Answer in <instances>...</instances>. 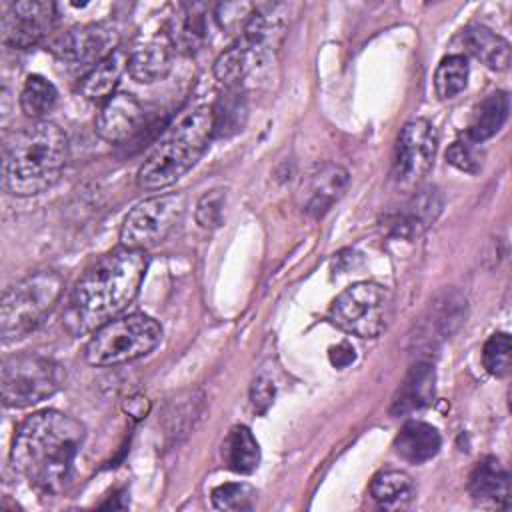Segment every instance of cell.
<instances>
[{
    "label": "cell",
    "mask_w": 512,
    "mask_h": 512,
    "mask_svg": "<svg viewBox=\"0 0 512 512\" xmlns=\"http://www.w3.org/2000/svg\"><path fill=\"white\" fill-rule=\"evenodd\" d=\"M84 436V424L70 414L60 410L34 412L16 428L10 464L38 492L60 494L72 478Z\"/></svg>",
    "instance_id": "cell-1"
},
{
    "label": "cell",
    "mask_w": 512,
    "mask_h": 512,
    "mask_svg": "<svg viewBox=\"0 0 512 512\" xmlns=\"http://www.w3.org/2000/svg\"><path fill=\"white\" fill-rule=\"evenodd\" d=\"M172 68V46L164 42H148L130 52L128 72L140 84L162 80Z\"/></svg>",
    "instance_id": "cell-23"
},
{
    "label": "cell",
    "mask_w": 512,
    "mask_h": 512,
    "mask_svg": "<svg viewBox=\"0 0 512 512\" xmlns=\"http://www.w3.org/2000/svg\"><path fill=\"white\" fill-rule=\"evenodd\" d=\"M212 116L216 138H228L244 128L248 104L240 86H228L226 92L220 94V98L212 106Z\"/></svg>",
    "instance_id": "cell-27"
},
{
    "label": "cell",
    "mask_w": 512,
    "mask_h": 512,
    "mask_svg": "<svg viewBox=\"0 0 512 512\" xmlns=\"http://www.w3.org/2000/svg\"><path fill=\"white\" fill-rule=\"evenodd\" d=\"M482 160V150L466 136L454 140L446 150V162L466 174H478L482 170Z\"/></svg>",
    "instance_id": "cell-32"
},
{
    "label": "cell",
    "mask_w": 512,
    "mask_h": 512,
    "mask_svg": "<svg viewBox=\"0 0 512 512\" xmlns=\"http://www.w3.org/2000/svg\"><path fill=\"white\" fill-rule=\"evenodd\" d=\"M120 32L112 22H90L78 24L62 34L54 44L52 52L58 60L76 68H94L98 62L118 50Z\"/></svg>",
    "instance_id": "cell-11"
},
{
    "label": "cell",
    "mask_w": 512,
    "mask_h": 512,
    "mask_svg": "<svg viewBox=\"0 0 512 512\" xmlns=\"http://www.w3.org/2000/svg\"><path fill=\"white\" fill-rule=\"evenodd\" d=\"M436 148H438L436 128L424 118L408 120L402 126L396 140V152H394V164H392L394 182L400 186L418 184L432 168Z\"/></svg>",
    "instance_id": "cell-10"
},
{
    "label": "cell",
    "mask_w": 512,
    "mask_h": 512,
    "mask_svg": "<svg viewBox=\"0 0 512 512\" xmlns=\"http://www.w3.org/2000/svg\"><path fill=\"white\" fill-rule=\"evenodd\" d=\"M162 340L160 324L146 314L112 318L86 344V362L92 366H116L150 354Z\"/></svg>",
    "instance_id": "cell-6"
},
{
    "label": "cell",
    "mask_w": 512,
    "mask_h": 512,
    "mask_svg": "<svg viewBox=\"0 0 512 512\" xmlns=\"http://www.w3.org/2000/svg\"><path fill=\"white\" fill-rule=\"evenodd\" d=\"M212 138V106L196 104L180 110L138 168V186L150 192L172 186L200 160Z\"/></svg>",
    "instance_id": "cell-4"
},
{
    "label": "cell",
    "mask_w": 512,
    "mask_h": 512,
    "mask_svg": "<svg viewBox=\"0 0 512 512\" xmlns=\"http://www.w3.org/2000/svg\"><path fill=\"white\" fill-rule=\"evenodd\" d=\"M168 44L182 52V54H194L208 42V8L204 4L192 2L182 4L176 8V12L168 20L166 28Z\"/></svg>",
    "instance_id": "cell-15"
},
{
    "label": "cell",
    "mask_w": 512,
    "mask_h": 512,
    "mask_svg": "<svg viewBox=\"0 0 512 512\" xmlns=\"http://www.w3.org/2000/svg\"><path fill=\"white\" fill-rule=\"evenodd\" d=\"M58 102V90L56 86L40 76L32 74L26 78L24 88L20 92V108L28 118H42L46 116Z\"/></svg>",
    "instance_id": "cell-28"
},
{
    "label": "cell",
    "mask_w": 512,
    "mask_h": 512,
    "mask_svg": "<svg viewBox=\"0 0 512 512\" xmlns=\"http://www.w3.org/2000/svg\"><path fill=\"white\" fill-rule=\"evenodd\" d=\"M202 402V398L194 400L192 394L186 396V398H174L168 406V412H166V422H170L168 426V432L170 434H180L194 426V418L200 416V410H198V404Z\"/></svg>",
    "instance_id": "cell-34"
},
{
    "label": "cell",
    "mask_w": 512,
    "mask_h": 512,
    "mask_svg": "<svg viewBox=\"0 0 512 512\" xmlns=\"http://www.w3.org/2000/svg\"><path fill=\"white\" fill-rule=\"evenodd\" d=\"M186 210L182 192H168L138 202L120 226V246L146 250L162 242L180 222Z\"/></svg>",
    "instance_id": "cell-9"
},
{
    "label": "cell",
    "mask_w": 512,
    "mask_h": 512,
    "mask_svg": "<svg viewBox=\"0 0 512 512\" xmlns=\"http://www.w3.org/2000/svg\"><path fill=\"white\" fill-rule=\"evenodd\" d=\"M64 290V278L54 270H38L12 284L0 304V336L14 342L38 328Z\"/></svg>",
    "instance_id": "cell-5"
},
{
    "label": "cell",
    "mask_w": 512,
    "mask_h": 512,
    "mask_svg": "<svg viewBox=\"0 0 512 512\" xmlns=\"http://www.w3.org/2000/svg\"><path fill=\"white\" fill-rule=\"evenodd\" d=\"M226 204V192L222 188H212L204 192L196 204V222L204 230H214L222 224Z\"/></svg>",
    "instance_id": "cell-33"
},
{
    "label": "cell",
    "mask_w": 512,
    "mask_h": 512,
    "mask_svg": "<svg viewBox=\"0 0 512 512\" xmlns=\"http://www.w3.org/2000/svg\"><path fill=\"white\" fill-rule=\"evenodd\" d=\"M468 490L476 502L506 508L510 502V480L506 468L494 456L482 458L470 474Z\"/></svg>",
    "instance_id": "cell-18"
},
{
    "label": "cell",
    "mask_w": 512,
    "mask_h": 512,
    "mask_svg": "<svg viewBox=\"0 0 512 512\" xmlns=\"http://www.w3.org/2000/svg\"><path fill=\"white\" fill-rule=\"evenodd\" d=\"M124 412L134 420H142L150 412V400L144 394H132L124 402Z\"/></svg>",
    "instance_id": "cell-36"
},
{
    "label": "cell",
    "mask_w": 512,
    "mask_h": 512,
    "mask_svg": "<svg viewBox=\"0 0 512 512\" xmlns=\"http://www.w3.org/2000/svg\"><path fill=\"white\" fill-rule=\"evenodd\" d=\"M510 112V100L508 94L502 90H496L488 94L474 110L470 126L466 130V138H470L476 144H482L484 140L492 138L506 122Z\"/></svg>",
    "instance_id": "cell-24"
},
{
    "label": "cell",
    "mask_w": 512,
    "mask_h": 512,
    "mask_svg": "<svg viewBox=\"0 0 512 512\" xmlns=\"http://www.w3.org/2000/svg\"><path fill=\"white\" fill-rule=\"evenodd\" d=\"M414 492V480L404 470H382L370 482V494L384 510L404 508L414 498Z\"/></svg>",
    "instance_id": "cell-25"
},
{
    "label": "cell",
    "mask_w": 512,
    "mask_h": 512,
    "mask_svg": "<svg viewBox=\"0 0 512 512\" xmlns=\"http://www.w3.org/2000/svg\"><path fill=\"white\" fill-rule=\"evenodd\" d=\"M392 316V296L376 282H356L342 290L332 306L330 320L344 332L358 338L380 336Z\"/></svg>",
    "instance_id": "cell-8"
},
{
    "label": "cell",
    "mask_w": 512,
    "mask_h": 512,
    "mask_svg": "<svg viewBox=\"0 0 512 512\" xmlns=\"http://www.w3.org/2000/svg\"><path fill=\"white\" fill-rule=\"evenodd\" d=\"M66 372L60 362L34 354L20 352L4 358L0 368L2 402L10 408L34 406L60 390Z\"/></svg>",
    "instance_id": "cell-7"
},
{
    "label": "cell",
    "mask_w": 512,
    "mask_h": 512,
    "mask_svg": "<svg viewBox=\"0 0 512 512\" xmlns=\"http://www.w3.org/2000/svg\"><path fill=\"white\" fill-rule=\"evenodd\" d=\"M68 162V136L48 120L14 132L2 154V186L14 196H34L50 188Z\"/></svg>",
    "instance_id": "cell-3"
},
{
    "label": "cell",
    "mask_w": 512,
    "mask_h": 512,
    "mask_svg": "<svg viewBox=\"0 0 512 512\" xmlns=\"http://www.w3.org/2000/svg\"><path fill=\"white\" fill-rule=\"evenodd\" d=\"M444 206L442 194L436 186H422L418 188L410 200L406 202L404 210L392 222V234L402 238H412L424 232L428 226L436 222Z\"/></svg>",
    "instance_id": "cell-16"
},
{
    "label": "cell",
    "mask_w": 512,
    "mask_h": 512,
    "mask_svg": "<svg viewBox=\"0 0 512 512\" xmlns=\"http://www.w3.org/2000/svg\"><path fill=\"white\" fill-rule=\"evenodd\" d=\"M224 464L240 474H252L260 464V446L248 426H234L222 444Z\"/></svg>",
    "instance_id": "cell-26"
},
{
    "label": "cell",
    "mask_w": 512,
    "mask_h": 512,
    "mask_svg": "<svg viewBox=\"0 0 512 512\" xmlns=\"http://www.w3.org/2000/svg\"><path fill=\"white\" fill-rule=\"evenodd\" d=\"M470 66L462 54H450L440 60L434 72V88L442 100L458 96L468 84Z\"/></svg>",
    "instance_id": "cell-29"
},
{
    "label": "cell",
    "mask_w": 512,
    "mask_h": 512,
    "mask_svg": "<svg viewBox=\"0 0 512 512\" xmlns=\"http://www.w3.org/2000/svg\"><path fill=\"white\" fill-rule=\"evenodd\" d=\"M276 396V382L268 370H260L250 386V402L258 414H264Z\"/></svg>",
    "instance_id": "cell-35"
},
{
    "label": "cell",
    "mask_w": 512,
    "mask_h": 512,
    "mask_svg": "<svg viewBox=\"0 0 512 512\" xmlns=\"http://www.w3.org/2000/svg\"><path fill=\"white\" fill-rule=\"evenodd\" d=\"M268 56L246 44L244 40L236 38V42L226 48L214 62V76L220 84L228 86H240V82L254 72Z\"/></svg>",
    "instance_id": "cell-21"
},
{
    "label": "cell",
    "mask_w": 512,
    "mask_h": 512,
    "mask_svg": "<svg viewBox=\"0 0 512 512\" xmlns=\"http://www.w3.org/2000/svg\"><path fill=\"white\" fill-rule=\"evenodd\" d=\"M512 342L506 332H494L482 348V364L488 374L504 378L510 372Z\"/></svg>",
    "instance_id": "cell-31"
},
{
    "label": "cell",
    "mask_w": 512,
    "mask_h": 512,
    "mask_svg": "<svg viewBox=\"0 0 512 512\" xmlns=\"http://www.w3.org/2000/svg\"><path fill=\"white\" fill-rule=\"evenodd\" d=\"M144 120V110L138 98L130 92H114L102 104L96 116V134L112 144L132 138Z\"/></svg>",
    "instance_id": "cell-14"
},
{
    "label": "cell",
    "mask_w": 512,
    "mask_h": 512,
    "mask_svg": "<svg viewBox=\"0 0 512 512\" xmlns=\"http://www.w3.org/2000/svg\"><path fill=\"white\" fill-rule=\"evenodd\" d=\"M350 182L348 170L336 162L314 164L302 178L296 200L300 210L310 218L324 216L346 192Z\"/></svg>",
    "instance_id": "cell-13"
},
{
    "label": "cell",
    "mask_w": 512,
    "mask_h": 512,
    "mask_svg": "<svg viewBox=\"0 0 512 512\" xmlns=\"http://www.w3.org/2000/svg\"><path fill=\"white\" fill-rule=\"evenodd\" d=\"M434 384H436L434 368L428 362L414 364L408 370L404 382L400 384V388L392 400L390 414L392 416H408L412 412L426 408L434 398Z\"/></svg>",
    "instance_id": "cell-17"
},
{
    "label": "cell",
    "mask_w": 512,
    "mask_h": 512,
    "mask_svg": "<svg viewBox=\"0 0 512 512\" xmlns=\"http://www.w3.org/2000/svg\"><path fill=\"white\" fill-rule=\"evenodd\" d=\"M466 50L490 70H506L510 64V42L482 24H472L462 32Z\"/></svg>",
    "instance_id": "cell-20"
},
{
    "label": "cell",
    "mask_w": 512,
    "mask_h": 512,
    "mask_svg": "<svg viewBox=\"0 0 512 512\" xmlns=\"http://www.w3.org/2000/svg\"><path fill=\"white\" fill-rule=\"evenodd\" d=\"M56 22V6L44 0L12 2L2 18V40L12 48L38 44Z\"/></svg>",
    "instance_id": "cell-12"
},
{
    "label": "cell",
    "mask_w": 512,
    "mask_h": 512,
    "mask_svg": "<svg viewBox=\"0 0 512 512\" xmlns=\"http://www.w3.org/2000/svg\"><path fill=\"white\" fill-rule=\"evenodd\" d=\"M254 498H256V490L248 484H242V482L220 484L212 490L214 508L228 510V512L252 510L254 508Z\"/></svg>",
    "instance_id": "cell-30"
},
{
    "label": "cell",
    "mask_w": 512,
    "mask_h": 512,
    "mask_svg": "<svg viewBox=\"0 0 512 512\" xmlns=\"http://www.w3.org/2000/svg\"><path fill=\"white\" fill-rule=\"evenodd\" d=\"M354 358H356L354 348H352L348 342H342V344L330 348V362H332L336 368H344V366L352 364Z\"/></svg>",
    "instance_id": "cell-37"
},
{
    "label": "cell",
    "mask_w": 512,
    "mask_h": 512,
    "mask_svg": "<svg viewBox=\"0 0 512 512\" xmlns=\"http://www.w3.org/2000/svg\"><path fill=\"white\" fill-rule=\"evenodd\" d=\"M130 54L118 48L108 58L98 62L94 68H90L82 80H80V94L88 100H102L110 98L114 94V88L118 86L122 74L128 70Z\"/></svg>",
    "instance_id": "cell-22"
},
{
    "label": "cell",
    "mask_w": 512,
    "mask_h": 512,
    "mask_svg": "<svg viewBox=\"0 0 512 512\" xmlns=\"http://www.w3.org/2000/svg\"><path fill=\"white\" fill-rule=\"evenodd\" d=\"M442 446V438L438 430L432 424L410 420L406 422L398 436L394 438V450L396 454L410 462V464H422L438 454Z\"/></svg>",
    "instance_id": "cell-19"
},
{
    "label": "cell",
    "mask_w": 512,
    "mask_h": 512,
    "mask_svg": "<svg viewBox=\"0 0 512 512\" xmlns=\"http://www.w3.org/2000/svg\"><path fill=\"white\" fill-rule=\"evenodd\" d=\"M148 270L146 250L116 248L90 266L72 288L62 322L72 336L96 332L138 294Z\"/></svg>",
    "instance_id": "cell-2"
}]
</instances>
